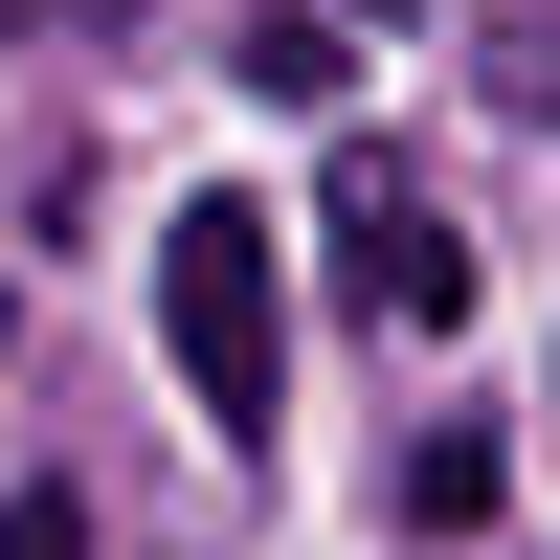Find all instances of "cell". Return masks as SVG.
<instances>
[{"label":"cell","mask_w":560,"mask_h":560,"mask_svg":"<svg viewBox=\"0 0 560 560\" xmlns=\"http://www.w3.org/2000/svg\"><path fill=\"white\" fill-rule=\"evenodd\" d=\"M404 538H493V427H427V448H404Z\"/></svg>","instance_id":"cell-4"},{"label":"cell","mask_w":560,"mask_h":560,"mask_svg":"<svg viewBox=\"0 0 560 560\" xmlns=\"http://www.w3.org/2000/svg\"><path fill=\"white\" fill-rule=\"evenodd\" d=\"M0 560H90V516L68 493H0Z\"/></svg>","instance_id":"cell-5"},{"label":"cell","mask_w":560,"mask_h":560,"mask_svg":"<svg viewBox=\"0 0 560 560\" xmlns=\"http://www.w3.org/2000/svg\"><path fill=\"white\" fill-rule=\"evenodd\" d=\"M337 23H404V0H337Z\"/></svg>","instance_id":"cell-7"},{"label":"cell","mask_w":560,"mask_h":560,"mask_svg":"<svg viewBox=\"0 0 560 560\" xmlns=\"http://www.w3.org/2000/svg\"><path fill=\"white\" fill-rule=\"evenodd\" d=\"M0 337H23V292H0Z\"/></svg>","instance_id":"cell-8"},{"label":"cell","mask_w":560,"mask_h":560,"mask_svg":"<svg viewBox=\"0 0 560 560\" xmlns=\"http://www.w3.org/2000/svg\"><path fill=\"white\" fill-rule=\"evenodd\" d=\"M247 90H269V113H337V90H359V45H337V0H292V23H247Z\"/></svg>","instance_id":"cell-3"},{"label":"cell","mask_w":560,"mask_h":560,"mask_svg":"<svg viewBox=\"0 0 560 560\" xmlns=\"http://www.w3.org/2000/svg\"><path fill=\"white\" fill-rule=\"evenodd\" d=\"M158 337H179V382H202L224 448L292 404V269H269V202H179V224H158Z\"/></svg>","instance_id":"cell-1"},{"label":"cell","mask_w":560,"mask_h":560,"mask_svg":"<svg viewBox=\"0 0 560 560\" xmlns=\"http://www.w3.org/2000/svg\"><path fill=\"white\" fill-rule=\"evenodd\" d=\"M337 269H359L382 337H471V247L404 202V158H337Z\"/></svg>","instance_id":"cell-2"},{"label":"cell","mask_w":560,"mask_h":560,"mask_svg":"<svg viewBox=\"0 0 560 560\" xmlns=\"http://www.w3.org/2000/svg\"><path fill=\"white\" fill-rule=\"evenodd\" d=\"M516 113H538V135H560V23H538V45H516Z\"/></svg>","instance_id":"cell-6"}]
</instances>
